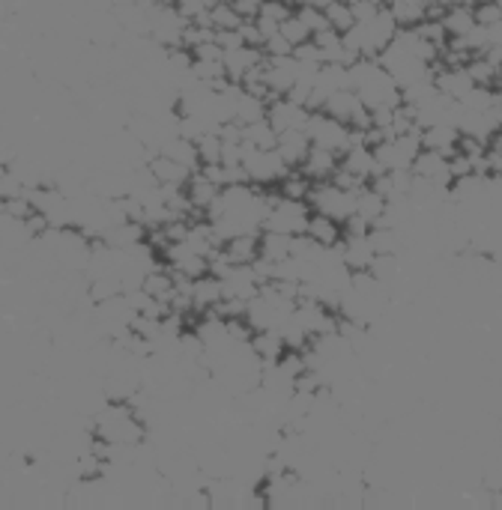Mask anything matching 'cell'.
Wrapping results in <instances>:
<instances>
[{
  "label": "cell",
  "mask_w": 502,
  "mask_h": 510,
  "mask_svg": "<svg viewBox=\"0 0 502 510\" xmlns=\"http://www.w3.org/2000/svg\"><path fill=\"white\" fill-rule=\"evenodd\" d=\"M281 36H284V40H288L293 48H299V45H306V42L315 40V36H311V31L306 27V22H302V18L297 15V9H293V15L281 24Z\"/></svg>",
  "instance_id": "603a6c76"
},
{
  "label": "cell",
  "mask_w": 502,
  "mask_h": 510,
  "mask_svg": "<svg viewBox=\"0 0 502 510\" xmlns=\"http://www.w3.org/2000/svg\"><path fill=\"white\" fill-rule=\"evenodd\" d=\"M293 9H297V6H293L290 0H263L258 15L269 18V22H276V24H284L293 15Z\"/></svg>",
  "instance_id": "d4e9b609"
},
{
  "label": "cell",
  "mask_w": 502,
  "mask_h": 510,
  "mask_svg": "<svg viewBox=\"0 0 502 510\" xmlns=\"http://www.w3.org/2000/svg\"><path fill=\"white\" fill-rule=\"evenodd\" d=\"M263 48H254V45H236V48H227L224 51V72H227V81L233 84H242L254 69L263 66Z\"/></svg>",
  "instance_id": "52a82bcc"
},
{
  "label": "cell",
  "mask_w": 502,
  "mask_h": 510,
  "mask_svg": "<svg viewBox=\"0 0 502 510\" xmlns=\"http://www.w3.org/2000/svg\"><path fill=\"white\" fill-rule=\"evenodd\" d=\"M242 143L251 150H276L278 147V132L269 126L267 120L242 126Z\"/></svg>",
  "instance_id": "ffe728a7"
},
{
  "label": "cell",
  "mask_w": 502,
  "mask_h": 510,
  "mask_svg": "<svg viewBox=\"0 0 502 510\" xmlns=\"http://www.w3.org/2000/svg\"><path fill=\"white\" fill-rule=\"evenodd\" d=\"M410 173H413V177H419V179H431V182H440V186H452L449 156H443V152L422 150L419 156L413 159Z\"/></svg>",
  "instance_id": "30bf717a"
},
{
  "label": "cell",
  "mask_w": 502,
  "mask_h": 510,
  "mask_svg": "<svg viewBox=\"0 0 502 510\" xmlns=\"http://www.w3.org/2000/svg\"><path fill=\"white\" fill-rule=\"evenodd\" d=\"M93 439L111 448H132L147 439V421L129 400H105L93 412Z\"/></svg>",
  "instance_id": "6da1fadb"
},
{
  "label": "cell",
  "mask_w": 502,
  "mask_h": 510,
  "mask_svg": "<svg viewBox=\"0 0 502 510\" xmlns=\"http://www.w3.org/2000/svg\"><path fill=\"white\" fill-rule=\"evenodd\" d=\"M350 9H353L356 24L359 22H371V18L380 13V6H377L374 0H350Z\"/></svg>",
  "instance_id": "f546056e"
},
{
  "label": "cell",
  "mask_w": 502,
  "mask_h": 510,
  "mask_svg": "<svg viewBox=\"0 0 502 510\" xmlns=\"http://www.w3.org/2000/svg\"><path fill=\"white\" fill-rule=\"evenodd\" d=\"M222 251L233 266H254L260 260V233H242L227 239Z\"/></svg>",
  "instance_id": "9a60e30c"
},
{
  "label": "cell",
  "mask_w": 502,
  "mask_h": 510,
  "mask_svg": "<svg viewBox=\"0 0 502 510\" xmlns=\"http://www.w3.org/2000/svg\"><path fill=\"white\" fill-rule=\"evenodd\" d=\"M206 4H210V9H213V6H222V4H233V0H206Z\"/></svg>",
  "instance_id": "836d02e7"
},
{
  "label": "cell",
  "mask_w": 502,
  "mask_h": 510,
  "mask_svg": "<svg viewBox=\"0 0 502 510\" xmlns=\"http://www.w3.org/2000/svg\"><path fill=\"white\" fill-rule=\"evenodd\" d=\"M374 4L380 6V9H389V6H392V0H374Z\"/></svg>",
  "instance_id": "e575fe53"
},
{
  "label": "cell",
  "mask_w": 502,
  "mask_h": 510,
  "mask_svg": "<svg viewBox=\"0 0 502 510\" xmlns=\"http://www.w3.org/2000/svg\"><path fill=\"white\" fill-rule=\"evenodd\" d=\"M341 168V156L333 150H324V147H315L311 143L306 161H302V170L308 173L315 182H326V179H335V173Z\"/></svg>",
  "instance_id": "5bb4252c"
},
{
  "label": "cell",
  "mask_w": 502,
  "mask_h": 510,
  "mask_svg": "<svg viewBox=\"0 0 502 510\" xmlns=\"http://www.w3.org/2000/svg\"><path fill=\"white\" fill-rule=\"evenodd\" d=\"M472 9H476V22L481 27H494V24L502 22V9L497 6V0H488V4H479Z\"/></svg>",
  "instance_id": "4316f807"
},
{
  "label": "cell",
  "mask_w": 502,
  "mask_h": 510,
  "mask_svg": "<svg viewBox=\"0 0 502 510\" xmlns=\"http://www.w3.org/2000/svg\"><path fill=\"white\" fill-rule=\"evenodd\" d=\"M308 218H311L308 200H290L276 191V195H269V209L267 215H263V230H269V233L302 236L308 227Z\"/></svg>",
  "instance_id": "7a4b0ae2"
},
{
  "label": "cell",
  "mask_w": 502,
  "mask_h": 510,
  "mask_svg": "<svg viewBox=\"0 0 502 510\" xmlns=\"http://www.w3.org/2000/svg\"><path fill=\"white\" fill-rule=\"evenodd\" d=\"M222 138H219V132H210V134H204L201 141H197V156H201V165H219L222 161Z\"/></svg>",
  "instance_id": "cb8c5ba5"
},
{
  "label": "cell",
  "mask_w": 502,
  "mask_h": 510,
  "mask_svg": "<svg viewBox=\"0 0 502 510\" xmlns=\"http://www.w3.org/2000/svg\"><path fill=\"white\" fill-rule=\"evenodd\" d=\"M219 302H222V281H219V278H215V275L197 278V281L192 284V307H195V314L201 316L206 311H213Z\"/></svg>",
  "instance_id": "e0dca14e"
},
{
  "label": "cell",
  "mask_w": 502,
  "mask_h": 510,
  "mask_svg": "<svg viewBox=\"0 0 502 510\" xmlns=\"http://www.w3.org/2000/svg\"><path fill=\"white\" fill-rule=\"evenodd\" d=\"M147 168H150V173H153L156 182L162 188H186L188 177L195 173V170H188L186 165H179V161L168 159L165 152H153L150 161H147Z\"/></svg>",
  "instance_id": "9c48e42d"
},
{
  "label": "cell",
  "mask_w": 502,
  "mask_h": 510,
  "mask_svg": "<svg viewBox=\"0 0 502 510\" xmlns=\"http://www.w3.org/2000/svg\"><path fill=\"white\" fill-rule=\"evenodd\" d=\"M428 4L431 0H392V15L401 31H410V27H419L424 18H428Z\"/></svg>",
  "instance_id": "d6986e66"
},
{
  "label": "cell",
  "mask_w": 502,
  "mask_h": 510,
  "mask_svg": "<svg viewBox=\"0 0 502 510\" xmlns=\"http://www.w3.org/2000/svg\"><path fill=\"white\" fill-rule=\"evenodd\" d=\"M443 9H452V6H463V4H472V0H437Z\"/></svg>",
  "instance_id": "d6a6232c"
},
{
  "label": "cell",
  "mask_w": 502,
  "mask_h": 510,
  "mask_svg": "<svg viewBox=\"0 0 502 510\" xmlns=\"http://www.w3.org/2000/svg\"><path fill=\"white\" fill-rule=\"evenodd\" d=\"M443 27H446L449 40H454V36H470V33L479 27V22H476V9H472V4L446 9V13H443Z\"/></svg>",
  "instance_id": "ac0fdd59"
},
{
  "label": "cell",
  "mask_w": 502,
  "mask_h": 510,
  "mask_svg": "<svg viewBox=\"0 0 502 510\" xmlns=\"http://www.w3.org/2000/svg\"><path fill=\"white\" fill-rule=\"evenodd\" d=\"M308 206L315 209V213H324L344 224V221L356 213V195L347 188H341L335 179L315 182V186H311V195H308Z\"/></svg>",
  "instance_id": "3957f363"
},
{
  "label": "cell",
  "mask_w": 502,
  "mask_h": 510,
  "mask_svg": "<svg viewBox=\"0 0 502 510\" xmlns=\"http://www.w3.org/2000/svg\"><path fill=\"white\" fill-rule=\"evenodd\" d=\"M281 159L288 161L290 168H302L308 150H311V138L306 129H290V132H278V147Z\"/></svg>",
  "instance_id": "2e32d148"
},
{
  "label": "cell",
  "mask_w": 502,
  "mask_h": 510,
  "mask_svg": "<svg viewBox=\"0 0 502 510\" xmlns=\"http://www.w3.org/2000/svg\"><path fill=\"white\" fill-rule=\"evenodd\" d=\"M497 6H499V9H502V0H497Z\"/></svg>",
  "instance_id": "d590c367"
},
{
  "label": "cell",
  "mask_w": 502,
  "mask_h": 510,
  "mask_svg": "<svg viewBox=\"0 0 502 510\" xmlns=\"http://www.w3.org/2000/svg\"><path fill=\"white\" fill-rule=\"evenodd\" d=\"M260 6H263V0H233V9L245 18V22H254L260 13Z\"/></svg>",
  "instance_id": "4dcf8cb0"
},
{
  "label": "cell",
  "mask_w": 502,
  "mask_h": 510,
  "mask_svg": "<svg viewBox=\"0 0 502 510\" xmlns=\"http://www.w3.org/2000/svg\"><path fill=\"white\" fill-rule=\"evenodd\" d=\"M461 143V129L454 123H437V126H424L422 129V150L443 152V156H454Z\"/></svg>",
  "instance_id": "4fadbf2b"
},
{
  "label": "cell",
  "mask_w": 502,
  "mask_h": 510,
  "mask_svg": "<svg viewBox=\"0 0 502 510\" xmlns=\"http://www.w3.org/2000/svg\"><path fill=\"white\" fill-rule=\"evenodd\" d=\"M297 15L306 22V27L311 31V36H317L320 31H326V15H324V9H317V6H297Z\"/></svg>",
  "instance_id": "484cf974"
},
{
  "label": "cell",
  "mask_w": 502,
  "mask_h": 510,
  "mask_svg": "<svg viewBox=\"0 0 502 510\" xmlns=\"http://www.w3.org/2000/svg\"><path fill=\"white\" fill-rule=\"evenodd\" d=\"M242 168H245V173H249V182L258 188L278 186V182L293 170L288 161L281 159L278 150H251V147H245Z\"/></svg>",
  "instance_id": "5b68a950"
},
{
  "label": "cell",
  "mask_w": 502,
  "mask_h": 510,
  "mask_svg": "<svg viewBox=\"0 0 502 510\" xmlns=\"http://www.w3.org/2000/svg\"><path fill=\"white\" fill-rule=\"evenodd\" d=\"M311 111L306 105L288 99V96H278L267 105V123L276 132H290V129H306L308 126Z\"/></svg>",
  "instance_id": "8992f818"
},
{
  "label": "cell",
  "mask_w": 502,
  "mask_h": 510,
  "mask_svg": "<svg viewBox=\"0 0 502 510\" xmlns=\"http://www.w3.org/2000/svg\"><path fill=\"white\" fill-rule=\"evenodd\" d=\"M293 6H317V9H324L329 0H290Z\"/></svg>",
  "instance_id": "1f68e13d"
},
{
  "label": "cell",
  "mask_w": 502,
  "mask_h": 510,
  "mask_svg": "<svg viewBox=\"0 0 502 510\" xmlns=\"http://www.w3.org/2000/svg\"><path fill=\"white\" fill-rule=\"evenodd\" d=\"M219 195H222V186L206 177L201 168H197L186 182V197H188V204H192L197 218H206V209L219 200Z\"/></svg>",
  "instance_id": "ba28073f"
},
{
  "label": "cell",
  "mask_w": 502,
  "mask_h": 510,
  "mask_svg": "<svg viewBox=\"0 0 502 510\" xmlns=\"http://www.w3.org/2000/svg\"><path fill=\"white\" fill-rule=\"evenodd\" d=\"M324 15H326V24L341 36H344L347 31H353V24H356L353 9H350V4H344V0H329V4L324 6Z\"/></svg>",
  "instance_id": "44dd1931"
},
{
  "label": "cell",
  "mask_w": 502,
  "mask_h": 510,
  "mask_svg": "<svg viewBox=\"0 0 502 510\" xmlns=\"http://www.w3.org/2000/svg\"><path fill=\"white\" fill-rule=\"evenodd\" d=\"M174 6L186 22H195V18H201L204 13H210V4H206V0H174Z\"/></svg>",
  "instance_id": "83f0119b"
},
{
  "label": "cell",
  "mask_w": 502,
  "mask_h": 510,
  "mask_svg": "<svg viewBox=\"0 0 502 510\" xmlns=\"http://www.w3.org/2000/svg\"><path fill=\"white\" fill-rule=\"evenodd\" d=\"M344 4H350V0H344Z\"/></svg>",
  "instance_id": "8d00e7d4"
},
{
  "label": "cell",
  "mask_w": 502,
  "mask_h": 510,
  "mask_svg": "<svg viewBox=\"0 0 502 510\" xmlns=\"http://www.w3.org/2000/svg\"><path fill=\"white\" fill-rule=\"evenodd\" d=\"M210 18H213V27H215V31H240L242 22H245V18L233 9V4L213 6V9H210Z\"/></svg>",
  "instance_id": "7402d4cb"
},
{
  "label": "cell",
  "mask_w": 502,
  "mask_h": 510,
  "mask_svg": "<svg viewBox=\"0 0 502 510\" xmlns=\"http://www.w3.org/2000/svg\"><path fill=\"white\" fill-rule=\"evenodd\" d=\"M341 170H347L350 177H359L365 182H371L377 173H383V168L377 165L374 150H368L365 143H353V147L341 156Z\"/></svg>",
  "instance_id": "8fae6325"
},
{
  "label": "cell",
  "mask_w": 502,
  "mask_h": 510,
  "mask_svg": "<svg viewBox=\"0 0 502 510\" xmlns=\"http://www.w3.org/2000/svg\"><path fill=\"white\" fill-rule=\"evenodd\" d=\"M306 236L311 239V242H317L320 248H338L341 242H344V224H341V221H335V218L324 215V213H315V209H311Z\"/></svg>",
  "instance_id": "7c38bea8"
},
{
  "label": "cell",
  "mask_w": 502,
  "mask_h": 510,
  "mask_svg": "<svg viewBox=\"0 0 502 510\" xmlns=\"http://www.w3.org/2000/svg\"><path fill=\"white\" fill-rule=\"evenodd\" d=\"M263 57H293V45L284 40L281 31L263 42Z\"/></svg>",
  "instance_id": "f1b7e54d"
},
{
  "label": "cell",
  "mask_w": 502,
  "mask_h": 510,
  "mask_svg": "<svg viewBox=\"0 0 502 510\" xmlns=\"http://www.w3.org/2000/svg\"><path fill=\"white\" fill-rule=\"evenodd\" d=\"M306 132H308V138L315 147L333 150V152H338V156H344V152L353 147V129H350L347 123L329 117L326 111H311Z\"/></svg>",
  "instance_id": "277c9868"
}]
</instances>
